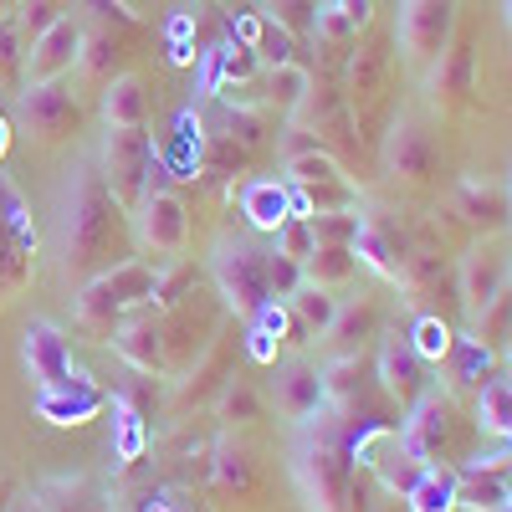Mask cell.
I'll use <instances>...</instances> for the list:
<instances>
[{
    "mask_svg": "<svg viewBox=\"0 0 512 512\" xmlns=\"http://www.w3.org/2000/svg\"><path fill=\"white\" fill-rule=\"evenodd\" d=\"M113 236V190L93 175L88 164L77 169L67 190V216H62V256L67 262H93Z\"/></svg>",
    "mask_w": 512,
    "mask_h": 512,
    "instance_id": "obj_4",
    "label": "cell"
},
{
    "mask_svg": "<svg viewBox=\"0 0 512 512\" xmlns=\"http://www.w3.org/2000/svg\"><path fill=\"white\" fill-rule=\"evenodd\" d=\"M210 272H216V282H221V297L246 323L272 303V292H267V251L262 246H251V241H221L216 256H210Z\"/></svg>",
    "mask_w": 512,
    "mask_h": 512,
    "instance_id": "obj_5",
    "label": "cell"
},
{
    "mask_svg": "<svg viewBox=\"0 0 512 512\" xmlns=\"http://www.w3.org/2000/svg\"><path fill=\"white\" fill-rule=\"evenodd\" d=\"M226 410H231V415H251V410H256L251 390H231V395H226Z\"/></svg>",
    "mask_w": 512,
    "mask_h": 512,
    "instance_id": "obj_51",
    "label": "cell"
},
{
    "mask_svg": "<svg viewBox=\"0 0 512 512\" xmlns=\"http://www.w3.org/2000/svg\"><path fill=\"white\" fill-rule=\"evenodd\" d=\"M21 123L36 139H62L77 123V98L62 88V82H36V88L21 93Z\"/></svg>",
    "mask_w": 512,
    "mask_h": 512,
    "instance_id": "obj_13",
    "label": "cell"
},
{
    "mask_svg": "<svg viewBox=\"0 0 512 512\" xmlns=\"http://www.w3.org/2000/svg\"><path fill=\"white\" fill-rule=\"evenodd\" d=\"M446 436H451V405L441 400V395H431L425 390L415 405H410V420L400 425V446H405V456H415L420 466H431L436 461V451L446 446Z\"/></svg>",
    "mask_w": 512,
    "mask_h": 512,
    "instance_id": "obj_11",
    "label": "cell"
},
{
    "mask_svg": "<svg viewBox=\"0 0 512 512\" xmlns=\"http://www.w3.org/2000/svg\"><path fill=\"white\" fill-rule=\"evenodd\" d=\"M88 6H98V16H118V21H134V11H128L123 0H88Z\"/></svg>",
    "mask_w": 512,
    "mask_h": 512,
    "instance_id": "obj_52",
    "label": "cell"
},
{
    "mask_svg": "<svg viewBox=\"0 0 512 512\" xmlns=\"http://www.w3.org/2000/svg\"><path fill=\"white\" fill-rule=\"evenodd\" d=\"M159 323L154 318H144V313H128L113 333H108V344H113V354L123 359V364H134V369H144V374H154L159 369Z\"/></svg>",
    "mask_w": 512,
    "mask_h": 512,
    "instance_id": "obj_16",
    "label": "cell"
},
{
    "mask_svg": "<svg viewBox=\"0 0 512 512\" xmlns=\"http://www.w3.org/2000/svg\"><path fill=\"white\" fill-rule=\"evenodd\" d=\"M507 277H512V267H507V256L502 251H492V246H477L472 256H461V267H456V287H461V303H466V313H482L492 297L507 287Z\"/></svg>",
    "mask_w": 512,
    "mask_h": 512,
    "instance_id": "obj_14",
    "label": "cell"
},
{
    "mask_svg": "<svg viewBox=\"0 0 512 512\" xmlns=\"http://www.w3.org/2000/svg\"><path fill=\"white\" fill-rule=\"evenodd\" d=\"M272 251H282V256H292V262H308V256L318 251V241H313V226L308 221H282L277 231H272Z\"/></svg>",
    "mask_w": 512,
    "mask_h": 512,
    "instance_id": "obj_38",
    "label": "cell"
},
{
    "mask_svg": "<svg viewBox=\"0 0 512 512\" xmlns=\"http://www.w3.org/2000/svg\"><path fill=\"white\" fill-rule=\"evenodd\" d=\"M390 169L405 180H420L425 169H431V144H425V134L415 123H400L395 128V144H390Z\"/></svg>",
    "mask_w": 512,
    "mask_h": 512,
    "instance_id": "obj_28",
    "label": "cell"
},
{
    "mask_svg": "<svg viewBox=\"0 0 512 512\" xmlns=\"http://www.w3.org/2000/svg\"><path fill=\"white\" fill-rule=\"evenodd\" d=\"M374 466H379V482H384V492L400 497V502H405V492L415 487V477L425 472V466H420L415 456H405V446H400L395 436H384V451L374 456Z\"/></svg>",
    "mask_w": 512,
    "mask_h": 512,
    "instance_id": "obj_27",
    "label": "cell"
},
{
    "mask_svg": "<svg viewBox=\"0 0 512 512\" xmlns=\"http://www.w3.org/2000/svg\"><path fill=\"white\" fill-rule=\"evenodd\" d=\"M451 36V0H405L400 11V41L415 62H431L446 52Z\"/></svg>",
    "mask_w": 512,
    "mask_h": 512,
    "instance_id": "obj_10",
    "label": "cell"
},
{
    "mask_svg": "<svg viewBox=\"0 0 512 512\" xmlns=\"http://www.w3.org/2000/svg\"><path fill=\"white\" fill-rule=\"evenodd\" d=\"M502 11H507V26H512V0H502Z\"/></svg>",
    "mask_w": 512,
    "mask_h": 512,
    "instance_id": "obj_56",
    "label": "cell"
},
{
    "mask_svg": "<svg viewBox=\"0 0 512 512\" xmlns=\"http://www.w3.org/2000/svg\"><path fill=\"white\" fill-rule=\"evenodd\" d=\"M287 180H292V185H333V180H344V169H338L333 154H323V149L313 144V149L287 154Z\"/></svg>",
    "mask_w": 512,
    "mask_h": 512,
    "instance_id": "obj_32",
    "label": "cell"
},
{
    "mask_svg": "<svg viewBox=\"0 0 512 512\" xmlns=\"http://www.w3.org/2000/svg\"><path fill=\"white\" fill-rule=\"evenodd\" d=\"M308 226H313L318 246H354L364 221L354 216V210H333V216H308Z\"/></svg>",
    "mask_w": 512,
    "mask_h": 512,
    "instance_id": "obj_36",
    "label": "cell"
},
{
    "mask_svg": "<svg viewBox=\"0 0 512 512\" xmlns=\"http://www.w3.org/2000/svg\"><path fill=\"white\" fill-rule=\"evenodd\" d=\"M477 323V338H482V344L487 349H497V344H512V282L492 297V303L472 318Z\"/></svg>",
    "mask_w": 512,
    "mask_h": 512,
    "instance_id": "obj_33",
    "label": "cell"
},
{
    "mask_svg": "<svg viewBox=\"0 0 512 512\" xmlns=\"http://www.w3.org/2000/svg\"><path fill=\"white\" fill-rule=\"evenodd\" d=\"M41 502H47V512H88V507H82V502H88V487H82V482H57V487L41 492Z\"/></svg>",
    "mask_w": 512,
    "mask_h": 512,
    "instance_id": "obj_44",
    "label": "cell"
},
{
    "mask_svg": "<svg viewBox=\"0 0 512 512\" xmlns=\"http://www.w3.org/2000/svg\"><path fill=\"white\" fill-rule=\"evenodd\" d=\"M256 31H262V16H256V11H241V16H231V36L241 41V47H251V41H256Z\"/></svg>",
    "mask_w": 512,
    "mask_h": 512,
    "instance_id": "obj_50",
    "label": "cell"
},
{
    "mask_svg": "<svg viewBox=\"0 0 512 512\" xmlns=\"http://www.w3.org/2000/svg\"><path fill=\"white\" fill-rule=\"evenodd\" d=\"M477 425L492 436L512 431V379H487L482 395H477Z\"/></svg>",
    "mask_w": 512,
    "mask_h": 512,
    "instance_id": "obj_31",
    "label": "cell"
},
{
    "mask_svg": "<svg viewBox=\"0 0 512 512\" xmlns=\"http://www.w3.org/2000/svg\"><path fill=\"white\" fill-rule=\"evenodd\" d=\"M507 461H512V431H507Z\"/></svg>",
    "mask_w": 512,
    "mask_h": 512,
    "instance_id": "obj_57",
    "label": "cell"
},
{
    "mask_svg": "<svg viewBox=\"0 0 512 512\" xmlns=\"http://www.w3.org/2000/svg\"><path fill=\"white\" fill-rule=\"evenodd\" d=\"M31 256H36V226L26 195L0 175V303L31 282Z\"/></svg>",
    "mask_w": 512,
    "mask_h": 512,
    "instance_id": "obj_6",
    "label": "cell"
},
{
    "mask_svg": "<svg viewBox=\"0 0 512 512\" xmlns=\"http://www.w3.org/2000/svg\"><path fill=\"white\" fill-rule=\"evenodd\" d=\"M512 502V487L497 466H482V472H456V507L466 512H502Z\"/></svg>",
    "mask_w": 512,
    "mask_h": 512,
    "instance_id": "obj_19",
    "label": "cell"
},
{
    "mask_svg": "<svg viewBox=\"0 0 512 512\" xmlns=\"http://www.w3.org/2000/svg\"><path fill=\"white\" fill-rule=\"evenodd\" d=\"M354 267H359V256H354V246H318L308 262H303V282H313V287H338V282H349L354 277Z\"/></svg>",
    "mask_w": 512,
    "mask_h": 512,
    "instance_id": "obj_26",
    "label": "cell"
},
{
    "mask_svg": "<svg viewBox=\"0 0 512 512\" xmlns=\"http://www.w3.org/2000/svg\"><path fill=\"white\" fill-rule=\"evenodd\" d=\"M272 98H277L282 108H303V103H308V72L297 67V62L277 67V72H272Z\"/></svg>",
    "mask_w": 512,
    "mask_h": 512,
    "instance_id": "obj_42",
    "label": "cell"
},
{
    "mask_svg": "<svg viewBox=\"0 0 512 512\" xmlns=\"http://www.w3.org/2000/svg\"><path fill=\"white\" fill-rule=\"evenodd\" d=\"M277 405L287 420H313L323 405H328V390H323V369L292 359L277 369Z\"/></svg>",
    "mask_w": 512,
    "mask_h": 512,
    "instance_id": "obj_15",
    "label": "cell"
},
{
    "mask_svg": "<svg viewBox=\"0 0 512 512\" xmlns=\"http://www.w3.org/2000/svg\"><path fill=\"white\" fill-rule=\"evenodd\" d=\"M251 52H256V62L262 67H287L292 57H297V36L292 31H282L272 16H262V31H256V41H251Z\"/></svg>",
    "mask_w": 512,
    "mask_h": 512,
    "instance_id": "obj_34",
    "label": "cell"
},
{
    "mask_svg": "<svg viewBox=\"0 0 512 512\" xmlns=\"http://www.w3.org/2000/svg\"><path fill=\"white\" fill-rule=\"evenodd\" d=\"M57 21V11H52V0H26V26L41 36V31H47Z\"/></svg>",
    "mask_w": 512,
    "mask_h": 512,
    "instance_id": "obj_49",
    "label": "cell"
},
{
    "mask_svg": "<svg viewBox=\"0 0 512 512\" xmlns=\"http://www.w3.org/2000/svg\"><path fill=\"white\" fill-rule=\"evenodd\" d=\"M256 52L241 47V41H221V88H231V82H251L256 77Z\"/></svg>",
    "mask_w": 512,
    "mask_h": 512,
    "instance_id": "obj_41",
    "label": "cell"
},
{
    "mask_svg": "<svg viewBox=\"0 0 512 512\" xmlns=\"http://www.w3.org/2000/svg\"><path fill=\"white\" fill-rule=\"evenodd\" d=\"M379 384H384L395 400H410V405L425 395V364L410 354L405 338H390V344L379 349Z\"/></svg>",
    "mask_w": 512,
    "mask_h": 512,
    "instance_id": "obj_17",
    "label": "cell"
},
{
    "mask_svg": "<svg viewBox=\"0 0 512 512\" xmlns=\"http://www.w3.org/2000/svg\"><path fill=\"white\" fill-rule=\"evenodd\" d=\"M241 216H246L251 231H277L282 221H292L287 185L282 180H246L241 185Z\"/></svg>",
    "mask_w": 512,
    "mask_h": 512,
    "instance_id": "obj_18",
    "label": "cell"
},
{
    "mask_svg": "<svg viewBox=\"0 0 512 512\" xmlns=\"http://www.w3.org/2000/svg\"><path fill=\"white\" fill-rule=\"evenodd\" d=\"M410 512H456V472L451 466H425L415 487L405 492Z\"/></svg>",
    "mask_w": 512,
    "mask_h": 512,
    "instance_id": "obj_21",
    "label": "cell"
},
{
    "mask_svg": "<svg viewBox=\"0 0 512 512\" xmlns=\"http://www.w3.org/2000/svg\"><path fill=\"white\" fill-rule=\"evenodd\" d=\"M456 210H461V216L472 221V226H482V231L507 226V195H502V190H487V185H477V180H461Z\"/></svg>",
    "mask_w": 512,
    "mask_h": 512,
    "instance_id": "obj_24",
    "label": "cell"
},
{
    "mask_svg": "<svg viewBox=\"0 0 512 512\" xmlns=\"http://www.w3.org/2000/svg\"><path fill=\"white\" fill-rule=\"evenodd\" d=\"M267 16L282 26V31H292V36H303V31H313V16H318V0H267Z\"/></svg>",
    "mask_w": 512,
    "mask_h": 512,
    "instance_id": "obj_40",
    "label": "cell"
},
{
    "mask_svg": "<svg viewBox=\"0 0 512 512\" xmlns=\"http://www.w3.org/2000/svg\"><path fill=\"white\" fill-rule=\"evenodd\" d=\"M108 405H113V415H118V420H113V456L128 466V461H139V456H144V441H149V436H144V415L128 405L123 395L108 400Z\"/></svg>",
    "mask_w": 512,
    "mask_h": 512,
    "instance_id": "obj_30",
    "label": "cell"
},
{
    "mask_svg": "<svg viewBox=\"0 0 512 512\" xmlns=\"http://www.w3.org/2000/svg\"><path fill=\"white\" fill-rule=\"evenodd\" d=\"M159 287V267L149 262H118L108 272H98L88 287L72 297V323L93 338H108L128 313H139L144 303H154Z\"/></svg>",
    "mask_w": 512,
    "mask_h": 512,
    "instance_id": "obj_1",
    "label": "cell"
},
{
    "mask_svg": "<svg viewBox=\"0 0 512 512\" xmlns=\"http://www.w3.org/2000/svg\"><path fill=\"white\" fill-rule=\"evenodd\" d=\"M195 88H200V93H221V41L200 52V77H195Z\"/></svg>",
    "mask_w": 512,
    "mask_h": 512,
    "instance_id": "obj_46",
    "label": "cell"
},
{
    "mask_svg": "<svg viewBox=\"0 0 512 512\" xmlns=\"http://www.w3.org/2000/svg\"><path fill=\"white\" fill-rule=\"evenodd\" d=\"M159 159H164V169H169L175 180H190V175H195V164H200V118H195L190 108L175 118V144L159 149Z\"/></svg>",
    "mask_w": 512,
    "mask_h": 512,
    "instance_id": "obj_25",
    "label": "cell"
},
{
    "mask_svg": "<svg viewBox=\"0 0 512 512\" xmlns=\"http://www.w3.org/2000/svg\"><path fill=\"white\" fill-rule=\"evenodd\" d=\"M190 236V216H185V200L175 190H154L139 200V241L159 256H175Z\"/></svg>",
    "mask_w": 512,
    "mask_h": 512,
    "instance_id": "obj_9",
    "label": "cell"
},
{
    "mask_svg": "<svg viewBox=\"0 0 512 512\" xmlns=\"http://www.w3.org/2000/svg\"><path fill=\"white\" fill-rule=\"evenodd\" d=\"M359 21H364V11H354L349 0H328V6H318V16H313V31L328 36V41H349L359 31Z\"/></svg>",
    "mask_w": 512,
    "mask_h": 512,
    "instance_id": "obj_35",
    "label": "cell"
},
{
    "mask_svg": "<svg viewBox=\"0 0 512 512\" xmlns=\"http://www.w3.org/2000/svg\"><path fill=\"white\" fill-rule=\"evenodd\" d=\"M6 149H11V118L0 113V159H6Z\"/></svg>",
    "mask_w": 512,
    "mask_h": 512,
    "instance_id": "obj_54",
    "label": "cell"
},
{
    "mask_svg": "<svg viewBox=\"0 0 512 512\" xmlns=\"http://www.w3.org/2000/svg\"><path fill=\"white\" fill-rule=\"evenodd\" d=\"M369 328H374V308L369 303H354V308L338 303V318H333L328 338H344V344H349V338H364Z\"/></svg>",
    "mask_w": 512,
    "mask_h": 512,
    "instance_id": "obj_43",
    "label": "cell"
},
{
    "mask_svg": "<svg viewBox=\"0 0 512 512\" xmlns=\"http://www.w3.org/2000/svg\"><path fill=\"white\" fill-rule=\"evenodd\" d=\"M451 374H456V384H482V379H492V349L482 344L477 333H461L456 344H451Z\"/></svg>",
    "mask_w": 512,
    "mask_h": 512,
    "instance_id": "obj_29",
    "label": "cell"
},
{
    "mask_svg": "<svg viewBox=\"0 0 512 512\" xmlns=\"http://www.w3.org/2000/svg\"><path fill=\"white\" fill-rule=\"evenodd\" d=\"M185 282H195V267H190V262H185L180 272H169V277H159L154 297H159V303H180V292H185Z\"/></svg>",
    "mask_w": 512,
    "mask_h": 512,
    "instance_id": "obj_48",
    "label": "cell"
},
{
    "mask_svg": "<svg viewBox=\"0 0 512 512\" xmlns=\"http://www.w3.org/2000/svg\"><path fill=\"white\" fill-rule=\"evenodd\" d=\"M251 323L262 328V333H272L277 344H282V333H292V308H287V303H277V297H272V303H267L262 313H256Z\"/></svg>",
    "mask_w": 512,
    "mask_h": 512,
    "instance_id": "obj_45",
    "label": "cell"
},
{
    "mask_svg": "<svg viewBox=\"0 0 512 512\" xmlns=\"http://www.w3.org/2000/svg\"><path fill=\"white\" fill-rule=\"evenodd\" d=\"M246 354H251L256 364H277V338L251 323V328H246Z\"/></svg>",
    "mask_w": 512,
    "mask_h": 512,
    "instance_id": "obj_47",
    "label": "cell"
},
{
    "mask_svg": "<svg viewBox=\"0 0 512 512\" xmlns=\"http://www.w3.org/2000/svg\"><path fill=\"white\" fill-rule=\"evenodd\" d=\"M507 226H512V164H507Z\"/></svg>",
    "mask_w": 512,
    "mask_h": 512,
    "instance_id": "obj_55",
    "label": "cell"
},
{
    "mask_svg": "<svg viewBox=\"0 0 512 512\" xmlns=\"http://www.w3.org/2000/svg\"><path fill=\"white\" fill-rule=\"evenodd\" d=\"M21 359H26V374H31L36 390H41V384H57V379L77 374V369H72V349H67L62 328H57V323H47V318L26 323V333H21Z\"/></svg>",
    "mask_w": 512,
    "mask_h": 512,
    "instance_id": "obj_12",
    "label": "cell"
},
{
    "mask_svg": "<svg viewBox=\"0 0 512 512\" xmlns=\"http://www.w3.org/2000/svg\"><path fill=\"white\" fill-rule=\"evenodd\" d=\"M354 256H359V262H364V267H374V272H384V277H395V272H400V267H395V256H400V251H395L390 241H384V236H379V231H374L369 221L359 226V241H354Z\"/></svg>",
    "mask_w": 512,
    "mask_h": 512,
    "instance_id": "obj_37",
    "label": "cell"
},
{
    "mask_svg": "<svg viewBox=\"0 0 512 512\" xmlns=\"http://www.w3.org/2000/svg\"><path fill=\"white\" fill-rule=\"evenodd\" d=\"M297 482L313 512H354V451L338 431H318L297 451Z\"/></svg>",
    "mask_w": 512,
    "mask_h": 512,
    "instance_id": "obj_2",
    "label": "cell"
},
{
    "mask_svg": "<svg viewBox=\"0 0 512 512\" xmlns=\"http://www.w3.org/2000/svg\"><path fill=\"white\" fill-rule=\"evenodd\" d=\"M31 405H36V415L47 425H82V420H93L108 405V395L93 384V374L77 369V374H67L57 384H41V390L31 395Z\"/></svg>",
    "mask_w": 512,
    "mask_h": 512,
    "instance_id": "obj_7",
    "label": "cell"
},
{
    "mask_svg": "<svg viewBox=\"0 0 512 512\" xmlns=\"http://www.w3.org/2000/svg\"><path fill=\"white\" fill-rule=\"evenodd\" d=\"M507 282H512V277H507Z\"/></svg>",
    "mask_w": 512,
    "mask_h": 512,
    "instance_id": "obj_58",
    "label": "cell"
},
{
    "mask_svg": "<svg viewBox=\"0 0 512 512\" xmlns=\"http://www.w3.org/2000/svg\"><path fill=\"white\" fill-rule=\"evenodd\" d=\"M139 512H175V507H169V497H164V492H154V497H144V502H139Z\"/></svg>",
    "mask_w": 512,
    "mask_h": 512,
    "instance_id": "obj_53",
    "label": "cell"
},
{
    "mask_svg": "<svg viewBox=\"0 0 512 512\" xmlns=\"http://www.w3.org/2000/svg\"><path fill=\"white\" fill-rule=\"evenodd\" d=\"M297 287H303V262H292V256H282V251H267V292L277 297V303H287Z\"/></svg>",
    "mask_w": 512,
    "mask_h": 512,
    "instance_id": "obj_39",
    "label": "cell"
},
{
    "mask_svg": "<svg viewBox=\"0 0 512 512\" xmlns=\"http://www.w3.org/2000/svg\"><path fill=\"white\" fill-rule=\"evenodd\" d=\"M149 98H144V82L139 77H113L108 93H103V118L108 128H144Z\"/></svg>",
    "mask_w": 512,
    "mask_h": 512,
    "instance_id": "obj_20",
    "label": "cell"
},
{
    "mask_svg": "<svg viewBox=\"0 0 512 512\" xmlns=\"http://www.w3.org/2000/svg\"><path fill=\"white\" fill-rule=\"evenodd\" d=\"M82 26L72 16H57L47 31L36 36V47L26 52V88H36V82H57L62 72H72L82 62Z\"/></svg>",
    "mask_w": 512,
    "mask_h": 512,
    "instance_id": "obj_8",
    "label": "cell"
},
{
    "mask_svg": "<svg viewBox=\"0 0 512 512\" xmlns=\"http://www.w3.org/2000/svg\"><path fill=\"white\" fill-rule=\"evenodd\" d=\"M287 308H292V318H297V328L303 333H323L328 338V328H333V318H338V297L328 292V287H313V282H303L292 297H287Z\"/></svg>",
    "mask_w": 512,
    "mask_h": 512,
    "instance_id": "obj_22",
    "label": "cell"
},
{
    "mask_svg": "<svg viewBox=\"0 0 512 512\" xmlns=\"http://www.w3.org/2000/svg\"><path fill=\"white\" fill-rule=\"evenodd\" d=\"M405 344H410V354H415L420 364H441V359L451 354V344H456V333H451V323H446L441 313H415Z\"/></svg>",
    "mask_w": 512,
    "mask_h": 512,
    "instance_id": "obj_23",
    "label": "cell"
},
{
    "mask_svg": "<svg viewBox=\"0 0 512 512\" xmlns=\"http://www.w3.org/2000/svg\"><path fill=\"white\" fill-rule=\"evenodd\" d=\"M103 180L113 190V200L134 205L154 190H169V169L154 149V139L144 134V128H108V144H103Z\"/></svg>",
    "mask_w": 512,
    "mask_h": 512,
    "instance_id": "obj_3",
    "label": "cell"
}]
</instances>
